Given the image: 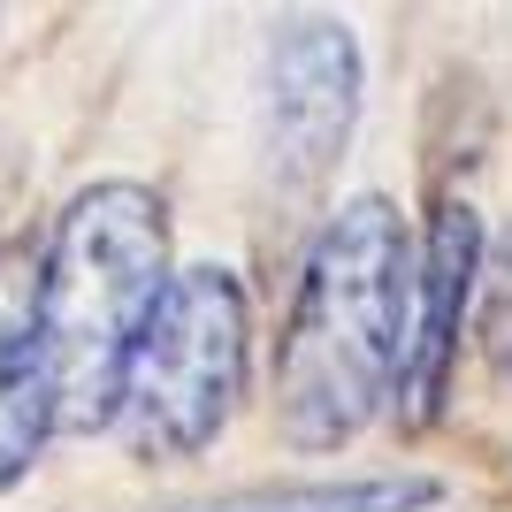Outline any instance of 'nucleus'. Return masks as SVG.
<instances>
[{
    "mask_svg": "<svg viewBox=\"0 0 512 512\" xmlns=\"http://www.w3.org/2000/svg\"><path fill=\"white\" fill-rule=\"evenodd\" d=\"M360 115V46L344 23L299 16L268 46V161L291 192H314L344 161Z\"/></svg>",
    "mask_w": 512,
    "mask_h": 512,
    "instance_id": "20e7f679",
    "label": "nucleus"
},
{
    "mask_svg": "<svg viewBox=\"0 0 512 512\" xmlns=\"http://www.w3.org/2000/svg\"><path fill=\"white\" fill-rule=\"evenodd\" d=\"M482 291V222L467 199H444L421 245V291H413V360H406V421H436L459 360V321Z\"/></svg>",
    "mask_w": 512,
    "mask_h": 512,
    "instance_id": "39448f33",
    "label": "nucleus"
},
{
    "mask_svg": "<svg viewBox=\"0 0 512 512\" xmlns=\"http://www.w3.org/2000/svg\"><path fill=\"white\" fill-rule=\"evenodd\" d=\"M413 260L390 199H352L321 230L276 337V421L299 451L352 444L406 390L413 360Z\"/></svg>",
    "mask_w": 512,
    "mask_h": 512,
    "instance_id": "f257e3e1",
    "label": "nucleus"
},
{
    "mask_svg": "<svg viewBox=\"0 0 512 512\" xmlns=\"http://www.w3.org/2000/svg\"><path fill=\"white\" fill-rule=\"evenodd\" d=\"M436 505L428 474H360V482H283V490H237L192 512H421Z\"/></svg>",
    "mask_w": 512,
    "mask_h": 512,
    "instance_id": "0eeeda50",
    "label": "nucleus"
},
{
    "mask_svg": "<svg viewBox=\"0 0 512 512\" xmlns=\"http://www.w3.org/2000/svg\"><path fill=\"white\" fill-rule=\"evenodd\" d=\"M54 436V383L39 337V253L0 245V490H16Z\"/></svg>",
    "mask_w": 512,
    "mask_h": 512,
    "instance_id": "423d86ee",
    "label": "nucleus"
},
{
    "mask_svg": "<svg viewBox=\"0 0 512 512\" xmlns=\"http://www.w3.org/2000/svg\"><path fill=\"white\" fill-rule=\"evenodd\" d=\"M169 283V214L146 184H92L62 207L39 253V337L62 436L123 421L130 360Z\"/></svg>",
    "mask_w": 512,
    "mask_h": 512,
    "instance_id": "f03ea898",
    "label": "nucleus"
},
{
    "mask_svg": "<svg viewBox=\"0 0 512 512\" xmlns=\"http://www.w3.org/2000/svg\"><path fill=\"white\" fill-rule=\"evenodd\" d=\"M474 299H482V321H474V329H482V352H490L497 375H512V230L482 253V291H474Z\"/></svg>",
    "mask_w": 512,
    "mask_h": 512,
    "instance_id": "6e6552de",
    "label": "nucleus"
},
{
    "mask_svg": "<svg viewBox=\"0 0 512 512\" xmlns=\"http://www.w3.org/2000/svg\"><path fill=\"white\" fill-rule=\"evenodd\" d=\"M253 367V306L230 268H176L130 360V436L153 459H192L230 428Z\"/></svg>",
    "mask_w": 512,
    "mask_h": 512,
    "instance_id": "7ed1b4c3",
    "label": "nucleus"
}]
</instances>
